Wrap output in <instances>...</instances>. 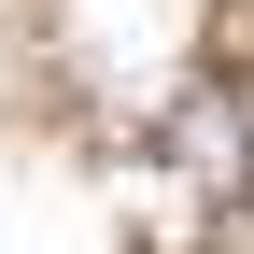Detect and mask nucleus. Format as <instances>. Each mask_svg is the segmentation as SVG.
Masks as SVG:
<instances>
[{
	"mask_svg": "<svg viewBox=\"0 0 254 254\" xmlns=\"http://www.w3.org/2000/svg\"><path fill=\"white\" fill-rule=\"evenodd\" d=\"M170 155L198 184H240L254 170V85H184V99H170Z\"/></svg>",
	"mask_w": 254,
	"mask_h": 254,
	"instance_id": "obj_1",
	"label": "nucleus"
}]
</instances>
